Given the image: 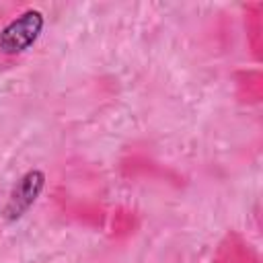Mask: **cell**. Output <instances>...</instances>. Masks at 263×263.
<instances>
[{
    "label": "cell",
    "mask_w": 263,
    "mask_h": 263,
    "mask_svg": "<svg viewBox=\"0 0 263 263\" xmlns=\"http://www.w3.org/2000/svg\"><path fill=\"white\" fill-rule=\"evenodd\" d=\"M43 29V14L35 8L21 12L0 31V51L4 53H21L29 49Z\"/></svg>",
    "instance_id": "6da1fadb"
},
{
    "label": "cell",
    "mask_w": 263,
    "mask_h": 263,
    "mask_svg": "<svg viewBox=\"0 0 263 263\" xmlns=\"http://www.w3.org/2000/svg\"><path fill=\"white\" fill-rule=\"evenodd\" d=\"M43 183H45V177H43L41 171L25 173L18 179V183L14 185V189H12L10 197H8V203H6V210H4L6 218L8 220L21 218L35 203V199L39 197V193L43 189Z\"/></svg>",
    "instance_id": "7a4b0ae2"
}]
</instances>
